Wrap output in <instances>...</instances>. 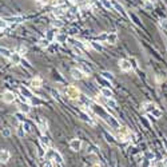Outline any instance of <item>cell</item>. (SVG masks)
I'll return each mask as SVG.
<instances>
[{"label": "cell", "instance_id": "28", "mask_svg": "<svg viewBox=\"0 0 167 167\" xmlns=\"http://www.w3.org/2000/svg\"><path fill=\"white\" fill-rule=\"evenodd\" d=\"M107 104H108L111 108H116V102L114 100L113 98H110V99H107Z\"/></svg>", "mask_w": 167, "mask_h": 167}, {"label": "cell", "instance_id": "20", "mask_svg": "<svg viewBox=\"0 0 167 167\" xmlns=\"http://www.w3.org/2000/svg\"><path fill=\"white\" fill-rule=\"evenodd\" d=\"M102 78L106 79V80H110V82L114 80L113 74H111V72H108V71H103V72H102Z\"/></svg>", "mask_w": 167, "mask_h": 167}, {"label": "cell", "instance_id": "33", "mask_svg": "<svg viewBox=\"0 0 167 167\" xmlns=\"http://www.w3.org/2000/svg\"><path fill=\"white\" fill-rule=\"evenodd\" d=\"M24 115H26V114H23V113H17L15 116H16V118L19 119L20 122H24Z\"/></svg>", "mask_w": 167, "mask_h": 167}, {"label": "cell", "instance_id": "13", "mask_svg": "<svg viewBox=\"0 0 167 167\" xmlns=\"http://www.w3.org/2000/svg\"><path fill=\"white\" fill-rule=\"evenodd\" d=\"M155 108H156V106L154 103H151V102H146V103H143V110L148 114H151Z\"/></svg>", "mask_w": 167, "mask_h": 167}, {"label": "cell", "instance_id": "8", "mask_svg": "<svg viewBox=\"0 0 167 167\" xmlns=\"http://www.w3.org/2000/svg\"><path fill=\"white\" fill-rule=\"evenodd\" d=\"M19 91H20V94L23 96H26V98H28V99H32L34 98V95H32V91L29 88H27V87H24V86H19Z\"/></svg>", "mask_w": 167, "mask_h": 167}, {"label": "cell", "instance_id": "22", "mask_svg": "<svg viewBox=\"0 0 167 167\" xmlns=\"http://www.w3.org/2000/svg\"><path fill=\"white\" fill-rule=\"evenodd\" d=\"M39 128L42 130V133H46L47 131V122L44 119H40L39 120Z\"/></svg>", "mask_w": 167, "mask_h": 167}, {"label": "cell", "instance_id": "23", "mask_svg": "<svg viewBox=\"0 0 167 167\" xmlns=\"http://www.w3.org/2000/svg\"><path fill=\"white\" fill-rule=\"evenodd\" d=\"M151 115H153L155 119H159V118H162V111L158 108V107H156V108L154 110L153 113H151Z\"/></svg>", "mask_w": 167, "mask_h": 167}, {"label": "cell", "instance_id": "30", "mask_svg": "<svg viewBox=\"0 0 167 167\" xmlns=\"http://www.w3.org/2000/svg\"><path fill=\"white\" fill-rule=\"evenodd\" d=\"M54 38H55V31H48V32H47L46 39H48L49 42H52V40H54Z\"/></svg>", "mask_w": 167, "mask_h": 167}, {"label": "cell", "instance_id": "29", "mask_svg": "<svg viewBox=\"0 0 167 167\" xmlns=\"http://www.w3.org/2000/svg\"><path fill=\"white\" fill-rule=\"evenodd\" d=\"M26 133H27V131H26V130H24V127H23V126H22V127H19V128H17V135L20 136V138H23V136L26 135Z\"/></svg>", "mask_w": 167, "mask_h": 167}, {"label": "cell", "instance_id": "44", "mask_svg": "<svg viewBox=\"0 0 167 167\" xmlns=\"http://www.w3.org/2000/svg\"><path fill=\"white\" fill-rule=\"evenodd\" d=\"M163 144H164V147H166V150H167V139H163Z\"/></svg>", "mask_w": 167, "mask_h": 167}, {"label": "cell", "instance_id": "42", "mask_svg": "<svg viewBox=\"0 0 167 167\" xmlns=\"http://www.w3.org/2000/svg\"><path fill=\"white\" fill-rule=\"evenodd\" d=\"M42 4H49V3H52V0H39Z\"/></svg>", "mask_w": 167, "mask_h": 167}, {"label": "cell", "instance_id": "10", "mask_svg": "<svg viewBox=\"0 0 167 167\" xmlns=\"http://www.w3.org/2000/svg\"><path fill=\"white\" fill-rule=\"evenodd\" d=\"M111 3H113L114 9H116V12H119V14H122V15H124V16H126V12H124L123 6H122L119 1H116V0H111Z\"/></svg>", "mask_w": 167, "mask_h": 167}, {"label": "cell", "instance_id": "36", "mask_svg": "<svg viewBox=\"0 0 167 167\" xmlns=\"http://www.w3.org/2000/svg\"><path fill=\"white\" fill-rule=\"evenodd\" d=\"M107 36H108V34H102L98 39L99 40H107Z\"/></svg>", "mask_w": 167, "mask_h": 167}, {"label": "cell", "instance_id": "17", "mask_svg": "<svg viewBox=\"0 0 167 167\" xmlns=\"http://www.w3.org/2000/svg\"><path fill=\"white\" fill-rule=\"evenodd\" d=\"M11 158V154H9L8 150H1V155H0V159H1V163H7Z\"/></svg>", "mask_w": 167, "mask_h": 167}, {"label": "cell", "instance_id": "5", "mask_svg": "<svg viewBox=\"0 0 167 167\" xmlns=\"http://www.w3.org/2000/svg\"><path fill=\"white\" fill-rule=\"evenodd\" d=\"M119 67H120L122 71L128 72L133 70V64H131V60H127V59H122L119 60Z\"/></svg>", "mask_w": 167, "mask_h": 167}, {"label": "cell", "instance_id": "6", "mask_svg": "<svg viewBox=\"0 0 167 167\" xmlns=\"http://www.w3.org/2000/svg\"><path fill=\"white\" fill-rule=\"evenodd\" d=\"M71 76L75 79V80H82V79L86 76V74H84L80 68H71Z\"/></svg>", "mask_w": 167, "mask_h": 167}, {"label": "cell", "instance_id": "46", "mask_svg": "<svg viewBox=\"0 0 167 167\" xmlns=\"http://www.w3.org/2000/svg\"><path fill=\"white\" fill-rule=\"evenodd\" d=\"M56 167H62V164H59V163H56Z\"/></svg>", "mask_w": 167, "mask_h": 167}, {"label": "cell", "instance_id": "19", "mask_svg": "<svg viewBox=\"0 0 167 167\" xmlns=\"http://www.w3.org/2000/svg\"><path fill=\"white\" fill-rule=\"evenodd\" d=\"M100 3L103 4V7L106 9H108V11H113L114 7H113V3L110 1V0H100Z\"/></svg>", "mask_w": 167, "mask_h": 167}, {"label": "cell", "instance_id": "37", "mask_svg": "<svg viewBox=\"0 0 167 167\" xmlns=\"http://www.w3.org/2000/svg\"><path fill=\"white\" fill-rule=\"evenodd\" d=\"M92 48H95L96 51H102V47L98 46V44H95V43H92Z\"/></svg>", "mask_w": 167, "mask_h": 167}, {"label": "cell", "instance_id": "24", "mask_svg": "<svg viewBox=\"0 0 167 167\" xmlns=\"http://www.w3.org/2000/svg\"><path fill=\"white\" fill-rule=\"evenodd\" d=\"M54 15H55L56 17H62L63 15H66V12H64L62 8H55V9H54Z\"/></svg>", "mask_w": 167, "mask_h": 167}, {"label": "cell", "instance_id": "43", "mask_svg": "<svg viewBox=\"0 0 167 167\" xmlns=\"http://www.w3.org/2000/svg\"><path fill=\"white\" fill-rule=\"evenodd\" d=\"M147 158H148V159H154V154H147Z\"/></svg>", "mask_w": 167, "mask_h": 167}, {"label": "cell", "instance_id": "21", "mask_svg": "<svg viewBox=\"0 0 167 167\" xmlns=\"http://www.w3.org/2000/svg\"><path fill=\"white\" fill-rule=\"evenodd\" d=\"M1 55H3L4 58H11V55H12V51H9L8 48H6V47H1Z\"/></svg>", "mask_w": 167, "mask_h": 167}, {"label": "cell", "instance_id": "35", "mask_svg": "<svg viewBox=\"0 0 167 167\" xmlns=\"http://www.w3.org/2000/svg\"><path fill=\"white\" fill-rule=\"evenodd\" d=\"M52 26H54L55 28H60V27L63 26V23H60V22H56V20H55V23H52Z\"/></svg>", "mask_w": 167, "mask_h": 167}, {"label": "cell", "instance_id": "3", "mask_svg": "<svg viewBox=\"0 0 167 167\" xmlns=\"http://www.w3.org/2000/svg\"><path fill=\"white\" fill-rule=\"evenodd\" d=\"M130 135H131V133H130V130L127 128V127H119V128H116V138L120 139V140H127V139L130 138Z\"/></svg>", "mask_w": 167, "mask_h": 167}, {"label": "cell", "instance_id": "41", "mask_svg": "<svg viewBox=\"0 0 167 167\" xmlns=\"http://www.w3.org/2000/svg\"><path fill=\"white\" fill-rule=\"evenodd\" d=\"M156 80H158V82H164V80H166V76H156Z\"/></svg>", "mask_w": 167, "mask_h": 167}, {"label": "cell", "instance_id": "7", "mask_svg": "<svg viewBox=\"0 0 167 167\" xmlns=\"http://www.w3.org/2000/svg\"><path fill=\"white\" fill-rule=\"evenodd\" d=\"M70 148H71L72 151H75V153L80 151L82 140H80V139H71V140H70Z\"/></svg>", "mask_w": 167, "mask_h": 167}, {"label": "cell", "instance_id": "4", "mask_svg": "<svg viewBox=\"0 0 167 167\" xmlns=\"http://www.w3.org/2000/svg\"><path fill=\"white\" fill-rule=\"evenodd\" d=\"M16 100V95H15V92L12 91H6L3 94V102L7 104H11Z\"/></svg>", "mask_w": 167, "mask_h": 167}, {"label": "cell", "instance_id": "39", "mask_svg": "<svg viewBox=\"0 0 167 167\" xmlns=\"http://www.w3.org/2000/svg\"><path fill=\"white\" fill-rule=\"evenodd\" d=\"M161 26L167 31V20H162V22H161Z\"/></svg>", "mask_w": 167, "mask_h": 167}, {"label": "cell", "instance_id": "40", "mask_svg": "<svg viewBox=\"0 0 167 167\" xmlns=\"http://www.w3.org/2000/svg\"><path fill=\"white\" fill-rule=\"evenodd\" d=\"M7 28V20H1V31Z\"/></svg>", "mask_w": 167, "mask_h": 167}, {"label": "cell", "instance_id": "31", "mask_svg": "<svg viewBox=\"0 0 167 167\" xmlns=\"http://www.w3.org/2000/svg\"><path fill=\"white\" fill-rule=\"evenodd\" d=\"M27 51H28V48H27L26 46H20V48H19V54H20V55L27 54Z\"/></svg>", "mask_w": 167, "mask_h": 167}, {"label": "cell", "instance_id": "9", "mask_svg": "<svg viewBox=\"0 0 167 167\" xmlns=\"http://www.w3.org/2000/svg\"><path fill=\"white\" fill-rule=\"evenodd\" d=\"M9 62H11L12 64H15V66H17V64H20L22 62V56L19 52H12L11 58H9Z\"/></svg>", "mask_w": 167, "mask_h": 167}, {"label": "cell", "instance_id": "15", "mask_svg": "<svg viewBox=\"0 0 167 167\" xmlns=\"http://www.w3.org/2000/svg\"><path fill=\"white\" fill-rule=\"evenodd\" d=\"M39 142H40V146H42V148H43L44 151H47L49 148V140L46 138V136H40V139H39Z\"/></svg>", "mask_w": 167, "mask_h": 167}, {"label": "cell", "instance_id": "2", "mask_svg": "<svg viewBox=\"0 0 167 167\" xmlns=\"http://www.w3.org/2000/svg\"><path fill=\"white\" fill-rule=\"evenodd\" d=\"M66 95L68 96L71 100H76V99L80 98V91H79V88L75 86H68L66 88Z\"/></svg>", "mask_w": 167, "mask_h": 167}, {"label": "cell", "instance_id": "34", "mask_svg": "<svg viewBox=\"0 0 167 167\" xmlns=\"http://www.w3.org/2000/svg\"><path fill=\"white\" fill-rule=\"evenodd\" d=\"M104 136H106V140L107 142H110V143H114V138L111 135H108L107 133H104Z\"/></svg>", "mask_w": 167, "mask_h": 167}, {"label": "cell", "instance_id": "1", "mask_svg": "<svg viewBox=\"0 0 167 167\" xmlns=\"http://www.w3.org/2000/svg\"><path fill=\"white\" fill-rule=\"evenodd\" d=\"M44 159L46 161H54L59 164H63V156L59 154V151L54 150V148H48L44 154Z\"/></svg>", "mask_w": 167, "mask_h": 167}, {"label": "cell", "instance_id": "47", "mask_svg": "<svg viewBox=\"0 0 167 167\" xmlns=\"http://www.w3.org/2000/svg\"><path fill=\"white\" fill-rule=\"evenodd\" d=\"M164 164H166V166H167V159H166V161H164Z\"/></svg>", "mask_w": 167, "mask_h": 167}, {"label": "cell", "instance_id": "14", "mask_svg": "<svg viewBox=\"0 0 167 167\" xmlns=\"http://www.w3.org/2000/svg\"><path fill=\"white\" fill-rule=\"evenodd\" d=\"M100 94H102V96H104L106 99H110V98H113V91L110 90V87H103V88L100 90Z\"/></svg>", "mask_w": 167, "mask_h": 167}, {"label": "cell", "instance_id": "45", "mask_svg": "<svg viewBox=\"0 0 167 167\" xmlns=\"http://www.w3.org/2000/svg\"><path fill=\"white\" fill-rule=\"evenodd\" d=\"M92 167H100V166H99V164H94V166H92Z\"/></svg>", "mask_w": 167, "mask_h": 167}, {"label": "cell", "instance_id": "26", "mask_svg": "<svg viewBox=\"0 0 167 167\" xmlns=\"http://www.w3.org/2000/svg\"><path fill=\"white\" fill-rule=\"evenodd\" d=\"M55 39H56L59 43H64V42H67V36H66V35H62V34L56 35V38H55Z\"/></svg>", "mask_w": 167, "mask_h": 167}, {"label": "cell", "instance_id": "25", "mask_svg": "<svg viewBox=\"0 0 167 167\" xmlns=\"http://www.w3.org/2000/svg\"><path fill=\"white\" fill-rule=\"evenodd\" d=\"M128 16L131 17V19H133V20H134V23H135L136 26L142 27V23H140V22H139V19H138V17H136V15H134V14H131V12H130V14H128Z\"/></svg>", "mask_w": 167, "mask_h": 167}, {"label": "cell", "instance_id": "38", "mask_svg": "<svg viewBox=\"0 0 167 167\" xmlns=\"http://www.w3.org/2000/svg\"><path fill=\"white\" fill-rule=\"evenodd\" d=\"M43 167H54V166H52L51 161H46V162H44V166Z\"/></svg>", "mask_w": 167, "mask_h": 167}, {"label": "cell", "instance_id": "32", "mask_svg": "<svg viewBox=\"0 0 167 167\" xmlns=\"http://www.w3.org/2000/svg\"><path fill=\"white\" fill-rule=\"evenodd\" d=\"M48 43H49V40L48 39H43V40H40V47H48Z\"/></svg>", "mask_w": 167, "mask_h": 167}, {"label": "cell", "instance_id": "11", "mask_svg": "<svg viewBox=\"0 0 167 167\" xmlns=\"http://www.w3.org/2000/svg\"><path fill=\"white\" fill-rule=\"evenodd\" d=\"M19 110H20V113H23V114H28L29 111H31V104L26 103V102H22V103L19 104Z\"/></svg>", "mask_w": 167, "mask_h": 167}, {"label": "cell", "instance_id": "27", "mask_svg": "<svg viewBox=\"0 0 167 167\" xmlns=\"http://www.w3.org/2000/svg\"><path fill=\"white\" fill-rule=\"evenodd\" d=\"M1 135H3L4 138H9V136H11V130L9 128H3L1 130Z\"/></svg>", "mask_w": 167, "mask_h": 167}, {"label": "cell", "instance_id": "12", "mask_svg": "<svg viewBox=\"0 0 167 167\" xmlns=\"http://www.w3.org/2000/svg\"><path fill=\"white\" fill-rule=\"evenodd\" d=\"M107 43L108 44H116L118 43V35L115 34V32H111V34H108V36H107Z\"/></svg>", "mask_w": 167, "mask_h": 167}, {"label": "cell", "instance_id": "18", "mask_svg": "<svg viewBox=\"0 0 167 167\" xmlns=\"http://www.w3.org/2000/svg\"><path fill=\"white\" fill-rule=\"evenodd\" d=\"M79 67H80V70L84 72V74H86V75H90V74L92 72L91 67H90L87 63H80V66H79Z\"/></svg>", "mask_w": 167, "mask_h": 167}, {"label": "cell", "instance_id": "16", "mask_svg": "<svg viewBox=\"0 0 167 167\" xmlns=\"http://www.w3.org/2000/svg\"><path fill=\"white\" fill-rule=\"evenodd\" d=\"M42 86H43V80H42V78H34L31 80V87L32 88H40Z\"/></svg>", "mask_w": 167, "mask_h": 167}]
</instances>
